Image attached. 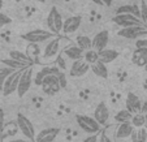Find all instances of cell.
<instances>
[{
	"label": "cell",
	"instance_id": "cell-1",
	"mask_svg": "<svg viewBox=\"0 0 147 142\" xmlns=\"http://www.w3.org/2000/svg\"><path fill=\"white\" fill-rule=\"evenodd\" d=\"M21 38L26 42H29L31 45H38V43H45L50 42L55 38V34H52L50 30H43V29H35V30L28 31V33L22 34Z\"/></svg>",
	"mask_w": 147,
	"mask_h": 142
},
{
	"label": "cell",
	"instance_id": "cell-28",
	"mask_svg": "<svg viewBox=\"0 0 147 142\" xmlns=\"http://www.w3.org/2000/svg\"><path fill=\"white\" fill-rule=\"evenodd\" d=\"M131 142H146L147 139V129L146 128H139L138 131L134 129V132L130 136Z\"/></svg>",
	"mask_w": 147,
	"mask_h": 142
},
{
	"label": "cell",
	"instance_id": "cell-10",
	"mask_svg": "<svg viewBox=\"0 0 147 142\" xmlns=\"http://www.w3.org/2000/svg\"><path fill=\"white\" fill-rule=\"evenodd\" d=\"M42 89H43L45 93H47V94H50V95L56 94V93L61 89L60 84H59L57 74H55V73L48 74L47 77L43 80V82H42Z\"/></svg>",
	"mask_w": 147,
	"mask_h": 142
},
{
	"label": "cell",
	"instance_id": "cell-40",
	"mask_svg": "<svg viewBox=\"0 0 147 142\" xmlns=\"http://www.w3.org/2000/svg\"><path fill=\"white\" fill-rule=\"evenodd\" d=\"M103 1V5H107V7H111L112 3H113V0H102Z\"/></svg>",
	"mask_w": 147,
	"mask_h": 142
},
{
	"label": "cell",
	"instance_id": "cell-18",
	"mask_svg": "<svg viewBox=\"0 0 147 142\" xmlns=\"http://www.w3.org/2000/svg\"><path fill=\"white\" fill-rule=\"evenodd\" d=\"M64 55L67 56L68 59H70L72 62H77V60H81L85 56V51L82 48H80L77 45H70L68 46L67 48H64Z\"/></svg>",
	"mask_w": 147,
	"mask_h": 142
},
{
	"label": "cell",
	"instance_id": "cell-15",
	"mask_svg": "<svg viewBox=\"0 0 147 142\" xmlns=\"http://www.w3.org/2000/svg\"><path fill=\"white\" fill-rule=\"evenodd\" d=\"M125 108L133 115L141 112L142 103H141V100H139V98L136 94H133V93H128L126 100H125Z\"/></svg>",
	"mask_w": 147,
	"mask_h": 142
},
{
	"label": "cell",
	"instance_id": "cell-44",
	"mask_svg": "<svg viewBox=\"0 0 147 142\" xmlns=\"http://www.w3.org/2000/svg\"><path fill=\"white\" fill-rule=\"evenodd\" d=\"M35 1H39V3H45L46 0H35Z\"/></svg>",
	"mask_w": 147,
	"mask_h": 142
},
{
	"label": "cell",
	"instance_id": "cell-22",
	"mask_svg": "<svg viewBox=\"0 0 147 142\" xmlns=\"http://www.w3.org/2000/svg\"><path fill=\"white\" fill-rule=\"evenodd\" d=\"M51 73H55V74H57V70L55 69H51V68H43L42 70H39L38 73H36L35 76H34V84L36 85V86H42V82H43V80H45L46 77H47L48 74H51Z\"/></svg>",
	"mask_w": 147,
	"mask_h": 142
},
{
	"label": "cell",
	"instance_id": "cell-19",
	"mask_svg": "<svg viewBox=\"0 0 147 142\" xmlns=\"http://www.w3.org/2000/svg\"><path fill=\"white\" fill-rule=\"evenodd\" d=\"M133 132H134V126L131 125L130 121L129 123H122V124H120L116 131V138H119V139L129 138Z\"/></svg>",
	"mask_w": 147,
	"mask_h": 142
},
{
	"label": "cell",
	"instance_id": "cell-16",
	"mask_svg": "<svg viewBox=\"0 0 147 142\" xmlns=\"http://www.w3.org/2000/svg\"><path fill=\"white\" fill-rule=\"evenodd\" d=\"M94 119L96 120V121L102 126L104 125L107 121H108V119H109V110H108V107H107V104L104 103V102H100V103L95 107Z\"/></svg>",
	"mask_w": 147,
	"mask_h": 142
},
{
	"label": "cell",
	"instance_id": "cell-11",
	"mask_svg": "<svg viewBox=\"0 0 147 142\" xmlns=\"http://www.w3.org/2000/svg\"><path fill=\"white\" fill-rule=\"evenodd\" d=\"M90 69H91V65L87 64L83 59H81V60H77V62H72V65L69 68V74L72 77H82Z\"/></svg>",
	"mask_w": 147,
	"mask_h": 142
},
{
	"label": "cell",
	"instance_id": "cell-30",
	"mask_svg": "<svg viewBox=\"0 0 147 142\" xmlns=\"http://www.w3.org/2000/svg\"><path fill=\"white\" fill-rule=\"evenodd\" d=\"M13 72H14V70L11 69V68H8V67H4V68H1V69H0V90L3 89L7 78H8Z\"/></svg>",
	"mask_w": 147,
	"mask_h": 142
},
{
	"label": "cell",
	"instance_id": "cell-41",
	"mask_svg": "<svg viewBox=\"0 0 147 142\" xmlns=\"http://www.w3.org/2000/svg\"><path fill=\"white\" fill-rule=\"evenodd\" d=\"M9 142H30L28 139H24V138H14V139H11Z\"/></svg>",
	"mask_w": 147,
	"mask_h": 142
},
{
	"label": "cell",
	"instance_id": "cell-6",
	"mask_svg": "<svg viewBox=\"0 0 147 142\" xmlns=\"http://www.w3.org/2000/svg\"><path fill=\"white\" fill-rule=\"evenodd\" d=\"M17 128L21 131V133L29 139H35V129H34V125L31 124V121L25 116L22 115L21 112L17 114Z\"/></svg>",
	"mask_w": 147,
	"mask_h": 142
},
{
	"label": "cell",
	"instance_id": "cell-20",
	"mask_svg": "<svg viewBox=\"0 0 147 142\" xmlns=\"http://www.w3.org/2000/svg\"><path fill=\"white\" fill-rule=\"evenodd\" d=\"M119 57V52L111 48H106L99 52V62L103 64H109V63L115 62L116 59Z\"/></svg>",
	"mask_w": 147,
	"mask_h": 142
},
{
	"label": "cell",
	"instance_id": "cell-13",
	"mask_svg": "<svg viewBox=\"0 0 147 142\" xmlns=\"http://www.w3.org/2000/svg\"><path fill=\"white\" fill-rule=\"evenodd\" d=\"M60 133L59 128H46L42 129L35 136V142H53Z\"/></svg>",
	"mask_w": 147,
	"mask_h": 142
},
{
	"label": "cell",
	"instance_id": "cell-24",
	"mask_svg": "<svg viewBox=\"0 0 147 142\" xmlns=\"http://www.w3.org/2000/svg\"><path fill=\"white\" fill-rule=\"evenodd\" d=\"M91 70L95 76H98V77H100V78H107L108 77V69H107V65L103 64V63H100V62H98L96 64L91 65Z\"/></svg>",
	"mask_w": 147,
	"mask_h": 142
},
{
	"label": "cell",
	"instance_id": "cell-14",
	"mask_svg": "<svg viewBox=\"0 0 147 142\" xmlns=\"http://www.w3.org/2000/svg\"><path fill=\"white\" fill-rule=\"evenodd\" d=\"M81 24H82V17L81 16H72L68 17L64 21V25H63V33L65 34H73L80 29Z\"/></svg>",
	"mask_w": 147,
	"mask_h": 142
},
{
	"label": "cell",
	"instance_id": "cell-9",
	"mask_svg": "<svg viewBox=\"0 0 147 142\" xmlns=\"http://www.w3.org/2000/svg\"><path fill=\"white\" fill-rule=\"evenodd\" d=\"M59 51H60V39L53 38L52 41H50V42L46 45L42 57H43L45 62H52L53 59L57 56Z\"/></svg>",
	"mask_w": 147,
	"mask_h": 142
},
{
	"label": "cell",
	"instance_id": "cell-35",
	"mask_svg": "<svg viewBox=\"0 0 147 142\" xmlns=\"http://www.w3.org/2000/svg\"><path fill=\"white\" fill-rule=\"evenodd\" d=\"M98 142H113V141H112V138H109L108 134H107L106 132H103V133L100 134L99 141H98Z\"/></svg>",
	"mask_w": 147,
	"mask_h": 142
},
{
	"label": "cell",
	"instance_id": "cell-5",
	"mask_svg": "<svg viewBox=\"0 0 147 142\" xmlns=\"http://www.w3.org/2000/svg\"><path fill=\"white\" fill-rule=\"evenodd\" d=\"M117 35L125 39H136L139 41L141 38L147 35V28L143 25L139 26H131V28H125V29H120L117 31Z\"/></svg>",
	"mask_w": 147,
	"mask_h": 142
},
{
	"label": "cell",
	"instance_id": "cell-33",
	"mask_svg": "<svg viewBox=\"0 0 147 142\" xmlns=\"http://www.w3.org/2000/svg\"><path fill=\"white\" fill-rule=\"evenodd\" d=\"M11 22H12V20L9 18L7 14H4V13L0 12V28H3V26L8 25V24H11Z\"/></svg>",
	"mask_w": 147,
	"mask_h": 142
},
{
	"label": "cell",
	"instance_id": "cell-29",
	"mask_svg": "<svg viewBox=\"0 0 147 142\" xmlns=\"http://www.w3.org/2000/svg\"><path fill=\"white\" fill-rule=\"evenodd\" d=\"M131 125L134 126V128H144V123H146V116H144L143 114H141V112H138V114L133 115V117H131Z\"/></svg>",
	"mask_w": 147,
	"mask_h": 142
},
{
	"label": "cell",
	"instance_id": "cell-2",
	"mask_svg": "<svg viewBox=\"0 0 147 142\" xmlns=\"http://www.w3.org/2000/svg\"><path fill=\"white\" fill-rule=\"evenodd\" d=\"M76 121H77L78 126L83 132H86L89 136L96 134L100 131V128H102V125L98 123L94 117L87 116V115H76Z\"/></svg>",
	"mask_w": 147,
	"mask_h": 142
},
{
	"label": "cell",
	"instance_id": "cell-37",
	"mask_svg": "<svg viewBox=\"0 0 147 142\" xmlns=\"http://www.w3.org/2000/svg\"><path fill=\"white\" fill-rule=\"evenodd\" d=\"M99 141V137L96 134H91V136H87L86 138H83L82 142H98Z\"/></svg>",
	"mask_w": 147,
	"mask_h": 142
},
{
	"label": "cell",
	"instance_id": "cell-38",
	"mask_svg": "<svg viewBox=\"0 0 147 142\" xmlns=\"http://www.w3.org/2000/svg\"><path fill=\"white\" fill-rule=\"evenodd\" d=\"M137 47H147V39H139V41H137Z\"/></svg>",
	"mask_w": 147,
	"mask_h": 142
},
{
	"label": "cell",
	"instance_id": "cell-25",
	"mask_svg": "<svg viewBox=\"0 0 147 142\" xmlns=\"http://www.w3.org/2000/svg\"><path fill=\"white\" fill-rule=\"evenodd\" d=\"M1 63H3L5 67L11 68V69H13V70H22V69H26V68H28V65L22 64V63H20V62H17V60H14V59H11V57L3 59Z\"/></svg>",
	"mask_w": 147,
	"mask_h": 142
},
{
	"label": "cell",
	"instance_id": "cell-31",
	"mask_svg": "<svg viewBox=\"0 0 147 142\" xmlns=\"http://www.w3.org/2000/svg\"><path fill=\"white\" fill-rule=\"evenodd\" d=\"M40 53V48H39V46L38 45H33L31 43L30 46L28 47V53L26 55L29 56V57H31L34 60V57H36V56Z\"/></svg>",
	"mask_w": 147,
	"mask_h": 142
},
{
	"label": "cell",
	"instance_id": "cell-8",
	"mask_svg": "<svg viewBox=\"0 0 147 142\" xmlns=\"http://www.w3.org/2000/svg\"><path fill=\"white\" fill-rule=\"evenodd\" d=\"M22 70H14V72L7 78L5 84H4L3 89H1L4 97H8V95L13 94L14 91H17V87H18V82H20V78H21V74H22Z\"/></svg>",
	"mask_w": 147,
	"mask_h": 142
},
{
	"label": "cell",
	"instance_id": "cell-21",
	"mask_svg": "<svg viewBox=\"0 0 147 142\" xmlns=\"http://www.w3.org/2000/svg\"><path fill=\"white\" fill-rule=\"evenodd\" d=\"M9 57L11 59H14V60H17V62L22 63V64L28 65V67H31L34 63V60L31 57H29L28 55H25V53H22L21 51H17V50H12L9 51Z\"/></svg>",
	"mask_w": 147,
	"mask_h": 142
},
{
	"label": "cell",
	"instance_id": "cell-3",
	"mask_svg": "<svg viewBox=\"0 0 147 142\" xmlns=\"http://www.w3.org/2000/svg\"><path fill=\"white\" fill-rule=\"evenodd\" d=\"M63 25H64V21H63L61 13L59 12V9L56 7H52L47 16V26L50 29V31L55 35H57L63 31Z\"/></svg>",
	"mask_w": 147,
	"mask_h": 142
},
{
	"label": "cell",
	"instance_id": "cell-36",
	"mask_svg": "<svg viewBox=\"0 0 147 142\" xmlns=\"http://www.w3.org/2000/svg\"><path fill=\"white\" fill-rule=\"evenodd\" d=\"M4 117H5V115H4V110L0 108V133L4 131Z\"/></svg>",
	"mask_w": 147,
	"mask_h": 142
},
{
	"label": "cell",
	"instance_id": "cell-17",
	"mask_svg": "<svg viewBox=\"0 0 147 142\" xmlns=\"http://www.w3.org/2000/svg\"><path fill=\"white\" fill-rule=\"evenodd\" d=\"M131 62L137 67L147 68V47H137L131 55Z\"/></svg>",
	"mask_w": 147,
	"mask_h": 142
},
{
	"label": "cell",
	"instance_id": "cell-27",
	"mask_svg": "<svg viewBox=\"0 0 147 142\" xmlns=\"http://www.w3.org/2000/svg\"><path fill=\"white\" fill-rule=\"evenodd\" d=\"M83 60L90 65H94L99 62V52L95 50H89V51H85V56H83Z\"/></svg>",
	"mask_w": 147,
	"mask_h": 142
},
{
	"label": "cell",
	"instance_id": "cell-46",
	"mask_svg": "<svg viewBox=\"0 0 147 142\" xmlns=\"http://www.w3.org/2000/svg\"><path fill=\"white\" fill-rule=\"evenodd\" d=\"M16 1H18V3H20V1H22V0H16Z\"/></svg>",
	"mask_w": 147,
	"mask_h": 142
},
{
	"label": "cell",
	"instance_id": "cell-26",
	"mask_svg": "<svg viewBox=\"0 0 147 142\" xmlns=\"http://www.w3.org/2000/svg\"><path fill=\"white\" fill-rule=\"evenodd\" d=\"M131 117H133V114H130L126 108H124L115 115V121H117V123H120V124L129 123V121H131Z\"/></svg>",
	"mask_w": 147,
	"mask_h": 142
},
{
	"label": "cell",
	"instance_id": "cell-42",
	"mask_svg": "<svg viewBox=\"0 0 147 142\" xmlns=\"http://www.w3.org/2000/svg\"><path fill=\"white\" fill-rule=\"evenodd\" d=\"M94 4H98V5H103V1L102 0H91Z\"/></svg>",
	"mask_w": 147,
	"mask_h": 142
},
{
	"label": "cell",
	"instance_id": "cell-34",
	"mask_svg": "<svg viewBox=\"0 0 147 142\" xmlns=\"http://www.w3.org/2000/svg\"><path fill=\"white\" fill-rule=\"evenodd\" d=\"M57 78H59V84H60V87L61 89H64L67 86V77L63 72H59L57 73Z\"/></svg>",
	"mask_w": 147,
	"mask_h": 142
},
{
	"label": "cell",
	"instance_id": "cell-4",
	"mask_svg": "<svg viewBox=\"0 0 147 142\" xmlns=\"http://www.w3.org/2000/svg\"><path fill=\"white\" fill-rule=\"evenodd\" d=\"M33 82V67H28L26 69L22 70V74H21V78H20L18 82V87H17V94H18L20 98H22L30 90Z\"/></svg>",
	"mask_w": 147,
	"mask_h": 142
},
{
	"label": "cell",
	"instance_id": "cell-23",
	"mask_svg": "<svg viewBox=\"0 0 147 142\" xmlns=\"http://www.w3.org/2000/svg\"><path fill=\"white\" fill-rule=\"evenodd\" d=\"M76 45L83 51H89L92 48V39L87 35H78L76 38Z\"/></svg>",
	"mask_w": 147,
	"mask_h": 142
},
{
	"label": "cell",
	"instance_id": "cell-43",
	"mask_svg": "<svg viewBox=\"0 0 147 142\" xmlns=\"http://www.w3.org/2000/svg\"><path fill=\"white\" fill-rule=\"evenodd\" d=\"M1 8H3V0H0V11H1Z\"/></svg>",
	"mask_w": 147,
	"mask_h": 142
},
{
	"label": "cell",
	"instance_id": "cell-45",
	"mask_svg": "<svg viewBox=\"0 0 147 142\" xmlns=\"http://www.w3.org/2000/svg\"><path fill=\"white\" fill-rule=\"evenodd\" d=\"M144 128L147 129V116H146V123H144Z\"/></svg>",
	"mask_w": 147,
	"mask_h": 142
},
{
	"label": "cell",
	"instance_id": "cell-7",
	"mask_svg": "<svg viewBox=\"0 0 147 142\" xmlns=\"http://www.w3.org/2000/svg\"><path fill=\"white\" fill-rule=\"evenodd\" d=\"M112 21L115 22V25L120 26L121 29L125 28H131V26H139L143 25L142 20L137 18L133 14H115V17L112 18ZM144 26V25H143Z\"/></svg>",
	"mask_w": 147,
	"mask_h": 142
},
{
	"label": "cell",
	"instance_id": "cell-12",
	"mask_svg": "<svg viewBox=\"0 0 147 142\" xmlns=\"http://www.w3.org/2000/svg\"><path fill=\"white\" fill-rule=\"evenodd\" d=\"M108 42H109V33L108 31L107 30L99 31V33L95 34V37L92 38V50L98 51V52L106 50Z\"/></svg>",
	"mask_w": 147,
	"mask_h": 142
},
{
	"label": "cell",
	"instance_id": "cell-32",
	"mask_svg": "<svg viewBox=\"0 0 147 142\" xmlns=\"http://www.w3.org/2000/svg\"><path fill=\"white\" fill-rule=\"evenodd\" d=\"M139 8H141V20L143 22V25L147 28V4L144 1H142Z\"/></svg>",
	"mask_w": 147,
	"mask_h": 142
},
{
	"label": "cell",
	"instance_id": "cell-39",
	"mask_svg": "<svg viewBox=\"0 0 147 142\" xmlns=\"http://www.w3.org/2000/svg\"><path fill=\"white\" fill-rule=\"evenodd\" d=\"M141 114H143V115H144V116H147V100H144L143 103H142Z\"/></svg>",
	"mask_w": 147,
	"mask_h": 142
}]
</instances>
